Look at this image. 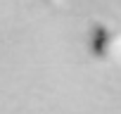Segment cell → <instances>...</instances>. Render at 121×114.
<instances>
[{
	"label": "cell",
	"instance_id": "obj_1",
	"mask_svg": "<svg viewBox=\"0 0 121 114\" xmlns=\"http://www.w3.org/2000/svg\"><path fill=\"white\" fill-rule=\"evenodd\" d=\"M90 55L100 62L107 64H119L121 62V29L97 22L90 29Z\"/></svg>",
	"mask_w": 121,
	"mask_h": 114
}]
</instances>
